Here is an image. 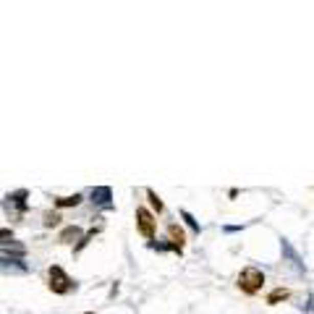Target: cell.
Masks as SVG:
<instances>
[{"label": "cell", "instance_id": "8fae6325", "mask_svg": "<svg viewBox=\"0 0 314 314\" xmlns=\"http://www.w3.org/2000/svg\"><path fill=\"white\" fill-rule=\"evenodd\" d=\"M81 205V194H74V196H58L55 199V207H76Z\"/></svg>", "mask_w": 314, "mask_h": 314}, {"label": "cell", "instance_id": "7a4b0ae2", "mask_svg": "<svg viewBox=\"0 0 314 314\" xmlns=\"http://www.w3.org/2000/svg\"><path fill=\"white\" fill-rule=\"evenodd\" d=\"M48 288L53 290V294H69L71 288H76V283L63 273V267H58V264H53L50 270H48Z\"/></svg>", "mask_w": 314, "mask_h": 314}, {"label": "cell", "instance_id": "9a60e30c", "mask_svg": "<svg viewBox=\"0 0 314 314\" xmlns=\"http://www.w3.org/2000/svg\"><path fill=\"white\" fill-rule=\"evenodd\" d=\"M147 199H149V205H152V207H154L157 212H163V210H165V205L160 201V196H157V194H154L152 189H147Z\"/></svg>", "mask_w": 314, "mask_h": 314}, {"label": "cell", "instance_id": "5bb4252c", "mask_svg": "<svg viewBox=\"0 0 314 314\" xmlns=\"http://www.w3.org/2000/svg\"><path fill=\"white\" fill-rule=\"evenodd\" d=\"M181 217L186 220V226H189V228H191V231H194V233L199 236V231H201V226H199V222L194 220V215H191V212H186V210H181Z\"/></svg>", "mask_w": 314, "mask_h": 314}, {"label": "cell", "instance_id": "277c9868", "mask_svg": "<svg viewBox=\"0 0 314 314\" xmlns=\"http://www.w3.org/2000/svg\"><path fill=\"white\" fill-rule=\"evenodd\" d=\"M27 196H29V191H27V189H18V191L8 194V196L3 199V207H6V212H8V215L13 212V217H18L21 212L27 210Z\"/></svg>", "mask_w": 314, "mask_h": 314}, {"label": "cell", "instance_id": "3957f363", "mask_svg": "<svg viewBox=\"0 0 314 314\" xmlns=\"http://www.w3.org/2000/svg\"><path fill=\"white\" fill-rule=\"evenodd\" d=\"M137 228H139V233L144 236V238H154V233H157V220H154V215L147 210V207H137Z\"/></svg>", "mask_w": 314, "mask_h": 314}, {"label": "cell", "instance_id": "5b68a950", "mask_svg": "<svg viewBox=\"0 0 314 314\" xmlns=\"http://www.w3.org/2000/svg\"><path fill=\"white\" fill-rule=\"evenodd\" d=\"M0 273L3 275H27L29 267L24 259H8V257H0Z\"/></svg>", "mask_w": 314, "mask_h": 314}, {"label": "cell", "instance_id": "7c38bea8", "mask_svg": "<svg viewBox=\"0 0 314 314\" xmlns=\"http://www.w3.org/2000/svg\"><path fill=\"white\" fill-rule=\"evenodd\" d=\"M95 236H97V228H92V231H86V233H84V236L79 238V243L74 246V252H81V249H84V246H86L89 241H92Z\"/></svg>", "mask_w": 314, "mask_h": 314}, {"label": "cell", "instance_id": "4fadbf2b", "mask_svg": "<svg viewBox=\"0 0 314 314\" xmlns=\"http://www.w3.org/2000/svg\"><path fill=\"white\" fill-rule=\"evenodd\" d=\"M60 220L63 217L58 212H44V220L42 222H44V228H55V226H60Z\"/></svg>", "mask_w": 314, "mask_h": 314}, {"label": "cell", "instance_id": "52a82bcc", "mask_svg": "<svg viewBox=\"0 0 314 314\" xmlns=\"http://www.w3.org/2000/svg\"><path fill=\"white\" fill-rule=\"evenodd\" d=\"M168 236H170V243L175 246V252H181L184 249V243H186V233L181 226H175V222H170L168 226Z\"/></svg>", "mask_w": 314, "mask_h": 314}, {"label": "cell", "instance_id": "6da1fadb", "mask_svg": "<svg viewBox=\"0 0 314 314\" xmlns=\"http://www.w3.org/2000/svg\"><path fill=\"white\" fill-rule=\"evenodd\" d=\"M264 285V273L259 270V267H243L241 275H238V288H241V294L246 296H257L259 290Z\"/></svg>", "mask_w": 314, "mask_h": 314}, {"label": "cell", "instance_id": "2e32d148", "mask_svg": "<svg viewBox=\"0 0 314 314\" xmlns=\"http://www.w3.org/2000/svg\"><path fill=\"white\" fill-rule=\"evenodd\" d=\"M6 241H13V231L11 228H0V243H6Z\"/></svg>", "mask_w": 314, "mask_h": 314}, {"label": "cell", "instance_id": "e0dca14e", "mask_svg": "<svg viewBox=\"0 0 314 314\" xmlns=\"http://www.w3.org/2000/svg\"><path fill=\"white\" fill-rule=\"evenodd\" d=\"M86 314H95V311H86Z\"/></svg>", "mask_w": 314, "mask_h": 314}, {"label": "cell", "instance_id": "9c48e42d", "mask_svg": "<svg viewBox=\"0 0 314 314\" xmlns=\"http://www.w3.org/2000/svg\"><path fill=\"white\" fill-rule=\"evenodd\" d=\"M79 238H81V228L79 226H69V228H63L60 231V236H58V241L60 243H79Z\"/></svg>", "mask_w": 314, "mask_h": 314}, {"label": "cell", "instance_id": "8992f818", "mask_svg": "<svg viewBox=\"0 0 314 314\" xmlns=\"http://www.w3.org/2000/svg\"><path fill=\"white\" fill-rule=\"evenodd\" d=\"M0 257H8V259H24L27 257V246L18 243V241H6L0 243Z\"/></svg>", "mask_w": 314, "mask_h": 314}, {"label": "cell", "instance_id": "ba28073f", "mask_svg": "<svg viewBox=\"0 0 314 314\" xmlns=\"http://www.w3.org/2000/svg\"><path fill=\"white\" fill-rule=\"evenodd\" d=\"M89 196H92L95 205H100V207H110V196H113V191H110V186H97V189L89 191Z\"/></svg>", "mask_w": 314, "mask_h": 314}, {"label": "cell", "instance_id": "30bf717a", "mask_svg": "<svg viewBox=\"0 0 314 314\" xmlns=\"http://www.w3.org/2000/svg\"><path fill=\"white\" fill-rule=\"evenodd\" d=\"M288 296H290V290L280 285V288H275V290H273V294H270V296H267V304H280V301H285Z\"/></svg>", "mask_w": 314, "mask_h": 314}]
</instances>
